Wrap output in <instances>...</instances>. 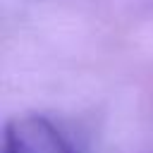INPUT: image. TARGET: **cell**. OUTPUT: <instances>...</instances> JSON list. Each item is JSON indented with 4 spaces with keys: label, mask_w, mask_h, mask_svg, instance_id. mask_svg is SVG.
Segmentation results:
<instances>
[{
    "label": "cell",
    "mask_w": 153,
    "mask_h": 153,
    "mask_svg": "<svg viewBox=\"0 0 153 153\" xmlns=\"http://www.w3.org/2000/svg\"><path fill=\"white\" fill-rule=\"evenodd\" d=\"M2 153H79L62 129L45 115L24 112L7 120Z\"/></svg>",
    "instance_id": "1"
}]
</instances>
